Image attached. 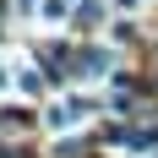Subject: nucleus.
Masks as SVG:
<instances>
[{"mask_svg": "<svg viewBox=\"0 0 158 158\" xmlns=\"http://www.w3.org/2000/svg\"><path fill=\"white\" fill-rule=\"evenodd\" d=\"M104 65H109V55H104V49H93V55H87V60H82V71H87V77H98V71H104Z\"/></svg>", "mask_w": 158, "mask_h": 158, "instance_id": "1", "label": "nucleus"}, {"mask_svg": "<svg viewBox=\"0 0 158 158\" xmlns=\"http://www.w3.org/2000/svg\"><path fill=\"white\" fill-rule=\"evenodd\" d=\"M0 93H6V71H0Z\"/></svg>", "mask_w": 158, "mask_h": 158, "instance_id": "2", "label": "nucleus"}]
</instances>
